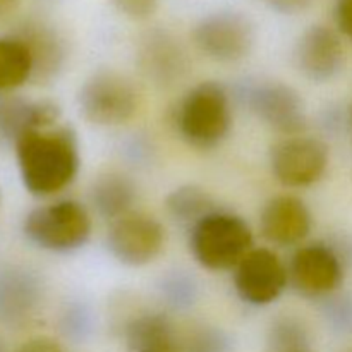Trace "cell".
Returning <instances> with one entry per match:
<instances>
[{
  "label": "cell",
  "mask_w": 352,
  "mask_h": 352,
  "mask_svg": "<svg viewBox=\"0 0 352 352\" xmlns=\"http://www.w3.org/2000/svg\"><path fill=\"white\" fill-rule=\"evenodd\" d=\"M165 229L155 217L143 212H127L112 220L107 246L119 263L127 267H144L162 253Z\"/></svg>",
  "instance_id": "cell-8"
},
{
  "label": "cell",
  "mask_w": 352,
  "mask_h": 352,
  "mask_svg": "<svg viewBox=\"0 0 352 352\" xmlns=\"http://www.w3.org/2000/svg\"><path fill=\"white\" fill-rule=\"evenodd\" d=\"M136 189L122 174H105L96 179L91 189V199L98 213L105 219H119L131 212Z\"/></svg>",
  "instance_id": "cell-17"
},
{
  "label": "cell",
  "mask_w": 352,
  "mask_h": 352,
  "mask_svg": "<svg viewBox=\"0 0 352 352\" xmlns=\"http://www.w3.org/2000/svg\"><path fill=\"white\" fill-rule=\"evenodd\" d=\"M336 21L340 33L352 40V0H339L337 2Z\"/></svg>",
  "instance_id": "cell-23"
},
{
  "label": "cell",
  "mask_w": 352,
  "mask_h": 352,
  "mask_svg": "<svg viewBox=\"0 0 352 352\" xmlns=\"http://www.w3.org/2000/svg\"><path fill=\"white\" fill-rule=\"evenodd\" d=\"M21 181L28 192L47 198L71 186L79 172V146L69 127L33 129L14 143Z\"/></svg>",
  "instance_id": "cell-1"
},
{
  "label": "cell",
  "mask_w": 352,
  "mask_h": 352,
  "mask_svg": "<svg viewBox=\"0 0 352 352\" xmlns=\"http://www.w3.org/2000/svg\"><path fill=\"white\" fill-rule=\"evenodd\" d=\"M261 2L280 14H299L308 9L313 0H261Z\"/></svg>",
  "instance_id": "cell-24"
},
{
  "label": "cell",
  "mask_w": 352,
  "mask_h": 352,
  "mask_svg": "<svg viewBox=\"0 0 352 352\" xmlns=\"http://www.w3.org/2000/svg\"><path fill=\"white\" fill-rule=\"evenodd\" d=\"M60 117V109L54 102L28 100L6 96L0 98V140L16 143L21 134L33 129L54 127Z\"/></svg>",
  "instance_id": "cell-14"
},
{
  "label": "cell",
  "mask_w": 352,
  "mask_h": 352,
  "mask_svg": "<svg viewBox=\"0 0 352 352\" xmlns=\"http://www.w3.org/2000/svg\"><path fill=\"white\" fill-rule=\"evenodd\" d=\"M311 212L306 203L296 196H275L261 210V236L275 246L301 244L311 232Z\"/></svg>",
  "instance_id": "cell-13"
},
{
  "label": "cell",
  "mask_w": 352,
  "mask_h": 352,
  "mask_svg": "<svg viewBox=\"0 0 352 352\" xmlns=\"http://www.w3.org/2000/svg\"><path fill=\"white\" fill-rule=\"evenodd\" d=\"M289 284V270L267 248H253L234 268V287L246 305L268 306Z\"/></svg>",
  "instance_id": "cell-9"
},
{
  "label": "cell",
  "mask_w": 352,
  "mask_h": 352,
  "mask_svg": "<svg viewBox=\"0 0 352 352\" xmlns=\"http://www.w3.org/2000/svg\"><path fill=\"white\" fill-rule=\"evenodd\" d=\"M349 129H351V138H352V103L349 107Z\"/></svg>",
  "instance_id": "cell-27"
},
{
  "label": "cell",
  "mask_w": 352,
  "mask_h": 352,
  "mask_svg": "<svg viewBox=\"0 0 352 352\" xmlns=\"http://www.w3.org/2000/svg\"><path fill=\"white\" fill-rule=\"evenodd\" d=\"M17 36L23 38L30 47L34 60V72H52L62 62V45L57 34L41 24H30L26 30Z\"/></svg>",
  "instance_id": "cell-20"
},
{
  "label": "cell",
  "mask_w": 352,
  "mask_h": 352,
  "mask_svg": "<svg viewBox=\"0 0 352 352\" xmlns=\"http://www.w3.org/2000/svg\"><path fill=\"white\" fill-rule=\"evenodd\" d=\"M110 2L122 16L136 21L151 17L160 6V0H110Z\"/></svg>",
  "instance_id": "cell-22"
},
{
  "label": "cell",
  "mask_w": 352,
  "mask_h": 352,
  "mask_svg": "<svg viewBox=\"0 0 352 352\" xmlns=\"http://www.w3.org/2000/svg\"><path fill=\"white\" fill-rule=\"evenodd\" d=\"M38 301L36 284L23 272L0 275V316L16 320L28 316Z\"/></svg>",
  "instance_id": "cell-19"
},
{
  "label": "cell",
  "mask_w": 352,
  "mask_h": 352,
  "mask_svg": "<svg viewBox=\"0 0 352 352\" xmlns=\"http://www.w3.org/2000/svg\"><path fill=\"white\" fill-rule=\"evenodd\" d=\"M189 248L206 270H232L253 250V232L243 217L213 210L192 226Z\"/></svg>",
  "instance_id": "cell-2"
},
{
  "label": "cell",
  "mask_w": 352,
  "mask_h": 352,
  "mask_svg": "<svg viewBox=\"0 0 352 352\" xmlns=\"http://www.w3.org/2000/svg\"><path fill=\"white\" fill-rule=\"evenodd\" d=\"M201 54L217 62H239L254 45L253 23L236 10H219L203 17L192 30Z\"/></svg>",
  "instance_id": "cell-6"
},
{
  "label": "cell",
  "mask_w": 352,
  "mask_h": 352,
  "mask_svg": "<svg viewBox=\"0 0 352 352\" xmlns=\"http://www.w3.org/2000/svg\"><path fill=\"white\" fill-rule=\"evenodd\" d=\"M133 352H182L174 327L162 315H144L127 327Z\"/></svg>",
  "instance_id": "cell-16"
},
{
  "label": "cell",
  "mask_w": 352,
  "mask_h": 352,
  "mask_svg": "<svg viewBox=\"0 0 352 352\" xmlns=\"http://www.w3.org/2000/svg\"><path fill=\"white\" fill-rule=\"evenodd\" d=\"M175 122L188 144L201 150L215 148L226 140L232 124L229 93L215 81L199 82L181 100Z\"/></svg>",
  "instance_id": "cell-3"
},
{
  "label": "cell",
  "mask_w": 352,
  "mask_h": 352,
  "mask_svg": "<svg viewBox=\"0 0 352 352\" xmlns=\"http://www.w3.org/2000/svg\"><path fill=\"white\" fill-rule=\"evenodd\" d=\"M19 2L21 0H0V21L12 16V14L16 12Z\"/></svg>",
  "instance_id": "cell-26"
},
{
  "label": "cell",
  "mask_w": 352,
  "mask_h": 352,
  "mask_svg": "<svg viewBox=\"0 0 352 352\" xmlns=\"http://www.w3.org/2000/svg\"><path fill=\"white\" fill-rule=\"evenodd\" d=\"M79 112L95 126H122L140 107V93L129 78L116 71H98L78 93Z\"/></svg>",
  "instance_id": "cell-5"
},
{
  "label": "cell",
  "mask_w": 352,
  "mask_h": 352,
  "mask_svg": "<svg viewBox=\"0 0 352 352\" xmlns=\"http://www.w3.org/2000/svg\"><path fill=\"white\" fill-rule=\"evenodd\" d=\"M329 160L330 151L325 141L301 134L278 141L270 153L272 174L287 188L316 184L325 175Z\"/></svg>",
  "instance_id": "cell-7"
},
{
  "label": "cell",
  "mask_w": 352,
  "mask_h": 352,
  "mask_svg": "<svg viewBox=\"0 0 352 352\" xmlns=\"http://www.w3.org/2000/svg\"><path fill=\"white\" fill-rule=\"evenodd\" d=\"M91 215L81 203L60 199L31 210L23 223L30 243L52 253H71L88 243L91 236Z\"/></svg>",
  "instance_id": "cell-4"
},
{
  "label": "cell",
  "mask_w": 352,
  "mask_h": 352,
  "mask_svg": "<svg viewBox=\"0 0 352 352\" xmlns=\"http://www.w3.org/2000/svg\"><path fill=\"white\" fill-rule=\"evenodd\" d=\"M16 352H64L62 347L48 337H34L24 342Z\"/></svg>",
  "instance_id": "cell-25"
},
{
  "label": "cell",
  "mask_w": 352,
  "mask_h": 352,
  "mask_svg": "<svg viewBox=\"0 0 352 352\" xmlns=\"http://www.w3.org/2000/svg\"><path fill=\"white\" fill-rule=\"evenodd\" d=\"M294 60L299 72L309 81H330L344 65L342 41L329 26L313 24L299 36Z\"/></svg>",
  "instance_id": "cell-12"
},
{
  "label": "cell",
  "mask_w": 352,
  "mask_h": 352,
  "mask_svg": "<svg viewBox=\"0 0 352 352\" xmlns=\"http://www.w3.org/2000/svg\"><path fill=\"white\" fill-rule=\"evenodd\" d=\"M251 110L278 133L296 134L306 127V110L301 95L282 82H260L248 93Z\"/></svg>",
  "instance_id": "cell-11"
},
{
  "label": "cell",
  "mask_w": 352,
  "mask_h": 352,
  "mask_svg": "<svg viewBox=\"0 0 352 352\" xmlns=\"http://www.w3.org/2000/svg\"><path fill=\"white\" fill-rule=\"evenodd\" d=\"M34 74L30 47L21 36L0 38V93L21 88Z\"/></svg>",
  "instance_id": "cell-18"
},
{
  "label": "cell",
  "mask_w": 352,
  "mask_h": 352,
  "mask_svg": "<svg viewBox=\"0 0 352 352\" xmlns=\"http://www.w3.org/2000/svg\"><path fill=\"white\" fill-rule=\"evenodd\" d=\"M168 215L179 222H192L213 212V199L206 191L196 186H182L174 189L165 199Z\"/></svg>",
  "instance_id": "cell-21"
},
{
  "label": "cell",
  "mask_w": 352,
  "mask_h": 352,
  "mask_svg": "<svg viewBox=\"0 0 352 352\" xmlns=\"http://www.w3.org/2000/svg\"><path fill=\"white\" fill-rule=\"evenodd\" d=\"M141 69L157 82H172L186 67L184 52L177 41L164 31H151L140 48Z\"/></svg>",
  "instance_id": "cell-15"
},
{
  "label": "cell",
  "mask_w": 352,
  "mask_h": 352,
  "mask_svg": "<svg viewBox=\"0 0 352 352\" xmlns=\"http://www.w3.org/2000/svg\"><path fill=\"white\" fill-rule=\"evenodd\" d=\"M289 278L301 294L308 298H323L336 292L342 284V261L327 244H308L299 248L292 256Z\"/></svg>",
  "instance_id": "cell-10"
}]
</instances>
